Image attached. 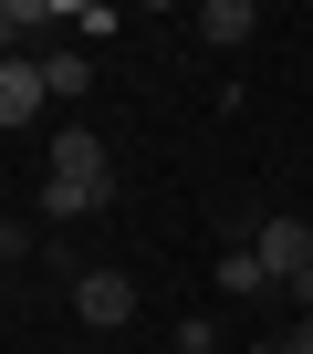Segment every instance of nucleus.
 <instances>
[{"instance_id":"obj_12","label":"nucleus","mask_w":313,"mask_h":354,"mask_svg":"<svg viewBox=\"0 0 313 354\" xmlns=\"http://www.w3.org/2000/svg\"><path fill=\"white\" fill-rule=\"evenodd\" d=\"M11 42H21V21H11V0H0V63H11Z\"/></svg>"},{"instance_id":"obj_6","label":"nucleus","mask_w":313,"mask_h":354,"mask_svg":"<svg viewBox=\"0 0 313 354\" xmlns=\"http://www.w3.org/2000/svg\"><path fill=\"white\" fill-rule=\"evenodd\" d=\"M199 32H209V53H240V42L261 32V11H251V0H209V11H199Z\"/></svg>"},{"instance_id":"obj_9","label":"nucleus","mask_w":313,"mask_h":354,"mask_svg":"<svg viewBox=\"0 0 313 354\" xmlns=\"http://www.w3.org/2000/svg\"><path fill=\"white\" fill-rule=\"evenodd\" d=\"M168 354H220V333H209V323H178V333H168Z\"/></svg>"},{"instance_id":"obj_2","label":"nucleus","mask_w":313,"mask_h":354,"mask_svg":"<svg viewBox=\"0 0 313 354\" xmlns=\"http://www.w3.org/2000/svg\"><path fill=\"white\" fill-rule=\"evenodd\" d=\"M73 313H84V333H125L136 323V281L125 271H73Z\"/></svg>"},{"instance_id":"obj_13","label":"nucleus","mask_w":313,"mask_h":354,"mask_svg":"<svg viewBox=\"0 0 313 354\" xmlns=\"http://www.w3.org/2000/svg\"><path fill=\"white\" fill-rule=\"evenodd\" d=\"M261 354H282V344H261Z\"/></svg>"},{"instance_id":"obj_7","label":"nucleus","mask_w":313,"mask_h":354,"mask_svg":"<svg viewBox=\"0 0 313 354\" xmlns=\"http://www.w3.org/2000/svg\"><path fill=\"white\" fill-rule=\"evenodd\" d=\"M220 292H271V271H261V250L240 240V250H220V271H209Z\"/></svg>"},{"instance_id":"obj_8","label":"nucleus","mask_w":313,"mask_h":354,"mask_svg":"<svg viewBox=\"0 0 313 354\" xmlns=\"http://www.w3.org/2000/svg\"><path fill=\"white\" fill-rule=\"evenodd\" d=\"M63 32H84V42H105V32H115V11H105V0H73V11H63Z\"/></svg>"},{"instance_id":"obj_1","label":"nucleus","mask_w":313,"mask_h":354,"mask_svg":"<svg viewBox=\"0 0 313 354\" xmlns=\"http://www.w3.org/2000/svg\"><path fill=\"white\" fill-rule=\"evenodd\" d=\"M105 198H115V146L94 125H63L42 156V219H94Z\"/></svg>"},{"instance_id":"obj_11","label":"nucleus","mask_w":313,"mask_h":354,"mask_svg":"<svg viewBox=\"0 0 313 354\" xmlns=\"http://www.w3.org/2000/svg\"><path fill=\"white\" fill-rule=\"evenodd\" d=\"M282 354H313V313H292V344H282Z\"/></svg>"},{"instance_id":"obj_3","label":"nucleus","mask_w":313,"mask_h":354,"mask_svg":"<svg viewBox=\"0 0 313 354\" xmlns=\"http://www.w3.org/2000/svg\"><path fill=\"white\" fill-rule=\"evenodd\" d=\"M251 250H261V271H271V292H292V281L313 271V230H303L292 209H282V219H261V230H251Z\"/></svg>"},{"instance_id":"obj_5","label":"nucleus","mask_w":313,"mask_h":354,"mask_svg":"<svg viewBox=\"0 0 313 354\" xmlns=\"http://www.w3.org/2000/svg\"><path fill=\"white\" fill-rule=\"evenodd\" d=\"M84 84H94V63H84V42H42V94H53V104H73Z\"/></svg>"},{"instance_id":"obj_4","label":"nucleus","mask_w":313,"mask_h":354,"mask_svg":"<svg viewBox=\"0 0 313 354\" xmlns=\"http://www.w3.org/2000/svg\"><path fill=\"white\" fill-rule=\"evenodd\" d=\"M42 115V53H11L0 63V125H32Z\"/></svg>"},{"instance_id":"obj_10","label":"nucleus","mask_w":313,"mask_h":354,"mask_svg":"<svg viewBox=\"0 0 313 354\" xmlns=\"http://www.w3.org/2000/svg\"><path fill=\"white\" fill-rule=\"evenodd\" d=\"M32 250V219H0V261H21Z\"/></svg>"}]
</instances>
